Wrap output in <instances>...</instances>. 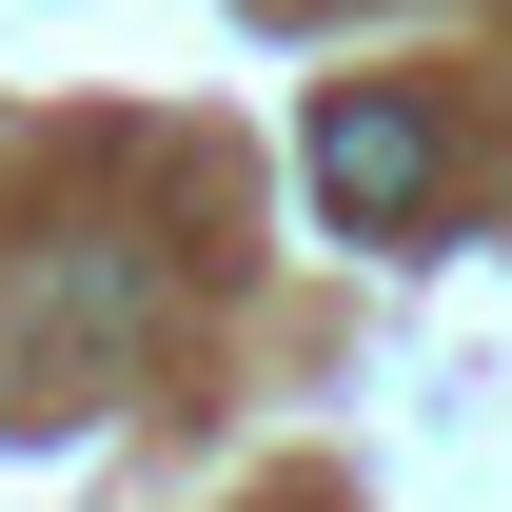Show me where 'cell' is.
I'll return each mask as SVG.
<instances>
[{"instance_id": "6da1fadb", "label": "cell", "mask_w": 512, "mask_h": 512, "mask_svg": "<svg viewBox=\"0 0 512 512\" xmlns=\"http://www.w3.org/2000/svg\"><path fill=\"white\" fill-rule=\"evenodd\" d=\"M316 197H335V237H414L434 217V119L394 79H335L316 99Z\"/></svg>"}]
</instances>
